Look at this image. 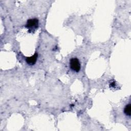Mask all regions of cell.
<instances>
[{
	"mask_svg": "<svg viewBox=\"0 0 131 131\" xmlns=\"http://www.w3.org/2000/svg\"><path fill=\"white\" fill-rule=\"evenodd\" d=\"M28 29L29 33L34 32L38 27V20L37 18H31L27 20L25 26Z\"/></svg>",
	"mask_w": 131,
	"mask_h": 131,
	"instance_id": "cell-1",
	"label": "cell"
},
{
	"mask_svg": "<svg viewBox=\"0 0 131 131\" xmlns=\"http://www.w3.org/2000/svg\"><path fill=\"white\" fill-rule=\"evenodd\" d=\"M70 66L71 69L76 72H78L81 69L79 60L76 58H72L70 60Z\"/></svg>",
	"mask_w": 131,
	"mask_h": 131,
	"instance_id": "cell-2",
	"label": "cell"
},
{
	"mask_svg": "<svg viewBox=\"0 0 131 131\" xmlns=\"http://www.w3.org/2000/svg\"><path fill=\"white\" fill-rule=\"evenodd\" d=\"M38 57V54L37 52H35V54L30 57H28L26 58V61L27 63L31 66L34 65L35 64Z\"/></svg>",
	"mask_w": 131,
	"mask_h": 131,
	"instance_id": "cell-3",
	"label": "cell"
},
{
	"mask_svg": "<svg viewBox=\"0 0 131 131\" xmlns=\"http://www.w3.org/2000/svg\"><path fill=\"white\" fill-rule=\"evenodd\" d=\"M130 110H131V104L128 103L125 105L124 108V113L127 116H130Z\"/></svg>",
	"mask_w": 131,
	"mask_h": 131,
	"instance_id": "cell-4",
	"label": "cell"
},
{
	"mask_svg": "<svg viewBox=\"0 0 131 131\" xmlns=\"http://www.w3.org/2000/svg\"><path fill=\"white\" fill-rule=\"evenodd\" d=\"M115 85V82H113L111 83L110 85V86H111V87H114Z\"/></svg>",
	"mask_w": 131,
	"mask_h": 131,
	"instance_id": "cell-5",
	"label": "cell"
}]
</instances>
